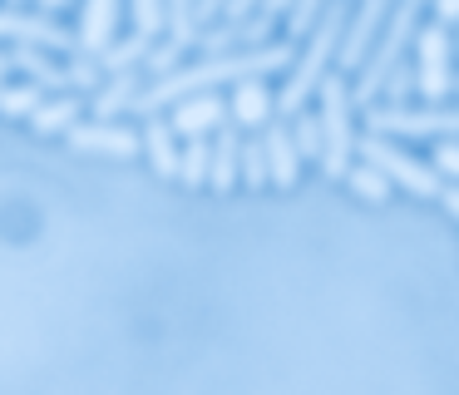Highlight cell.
Wrapping results in <instances>:
<instances>
[{"mask_svg":"<svg viewBox=\"0 0 459 395\" xmlns=\"http://www.w3.org/2000/svg\"><path fill=\"white\" fill-rule=\"evenodd\" d=\"M291 65V40H277V45H262V49H242V55H212L198 59V65H178L173 75H159L134 94L129 114H159V109H173L193 94H212L218 84H247V79H267L281 75Z\"/></svg>","mask_w":459,"mask_h":395,"instance_id":"1","label":"cell"},{"mask_svg":"<svg viewBox=\"0 0 459 395\" xmlns=\"http://www.w3.org/2000/svg\"><path fill=\"white\" fill-rule=\"evenodd\" d=\"M351 0H331L321 10V20L307 30V45H301L297 65H291L287 84L277 94V118H297L307 109V99L321 89V79L331 75V59L341 55V40H346V25H351Z\"/></svg>","mask_w":459,"mask_h":395,"instance_id":"2","label":"cell"},{"mask_svg":"<svg viewBox=\"0 0 459 395\" xmlns=\"http://www.w3.org/2000/svg\"><path fill=\"white\" fill-rule=\"evenodd\" d=\"M425 5H429V0H395V10H390L385 30H380V40L370 45L366 65H360L356 84H351V99H356L360 109L376 104V94L385 89L390 69L405 65L410 45H415V35H420V15H425Z\"/></svg>","mask_w":459,"mask_h":395,"instance_id":"3","label":"cell"},{"mask_svg":"<svg viewBox=\"0 0 459 395\" xmlns=\"http://www.w3.org/2000/svg\"><path fill=\"white\" fill-rule=\"evenodd\" d=\"M351 84L346 75L331 69L316 89V118H321V138H326V158H321V173L326 178H346L351 163H356V134H351Z\"/></svg>","mask_w":459,"mask_h":395,"instance_id":"4","label":"cell"},{"mask_svg":"<svg viewBox=\"0 0 459 395\" xmlns=\"http://www.w3.org/2000/svg\"><path fill=\"white\" fill-rule=\"evenodd\" d=\"M356 158L376 163L380 173L390 178V183H400L405 193H415V198H435V203H439V193H445V178L435 173V163H420V158L405 154V148H400L390 134H366V138H356Z\"/></svg>","mask_w":459,"mask_h":395,"instance_id":"5","label":"cell"},{"mask_svg":"<svg viewBox=\"0 0 459 395\" xmlns=\"http://www.w3.org/2000/svg\"><path fill=\"white\" fill-rule=\"evenodd\" d=\"M366 124L370 134H390V138H459V109L445 104H425V109H410V104H370L366 109Z\"/></svg>","mask_w":459,"mask_h":395,"instance_id":"6","label":"cell"},{"mask_svg":"<svg viewBox=\"0 0 459 395\" xmlns=\"http://www.w3.org/2000/svg\"><path fill=\"white\" fill-rule=\"evenodd\" d=\"M415 89L425 94V104H445L455 94V40L439 20L420 25L415 35Z\"/></svg>","mask_w":459,"mask_h":395,"instance_id":"7","label":"cell"},{"mask_svg":"<svg viewBox=\"0 0 459 395\" xmlns=\"http://www.w3.org/2000/svg\"><path fill=\"white\" fill-rule=\"evenodd\" d=\"M272 30H277V20H267L262 10H252V15H242V20H222V25H212V30H198V49H203V59L242 55V49L272 45Z\"/></svg>","mask_w":459,"mask_h":395,"instance_id":"8","label":"cell"},{"mask_svg":"<svg viewBox=\"0 0 459 395\" xmlns=\"http://www.w3.org/2000/svg\"><path fill=\"white\" fill-rule=\"evenodd\" d=\"M0 40H15L25 49H80V30H65L45 15H25V10H0Z\"/></svg>","mask_w":459,"mask_h":395,"instance_id":"9","label":"cell"},{"mask_svg":"<svg viewBox=\"0 0 459 395\" xmlns=\"http://www.w3.org/2000/svg\"><path fill=\"white\" fill-rule=\"evenodd\" d=\"M390 10H395V0H360L356 10H351V25H346V40H341V69H360L370 55V45L380 40V30H385Z\"/></svg>","mask_w":459,"mask_h":395,"instance_id":"10","label":"cell"},{"mask_svg":"<svg viewBox=\"0 0 459 395\" xmlns=\"http://www.w3.org/2000/svg\"><path fill=\"white\" fill-rule=\"evenodd\" d=\"M74 148H84V154H109V158H134L143 144V134H134V128L114 124V118H90V124H74L70 134Z\"/></svg>","mask_w":459,"mask_h":395,"instance_id":"11","label":"cell"},{"mask_svg":"<svg viewBox=\"0 0 459 395\" xmlns=\"http://www.w3.org/2000/svg\"><path fill=\"white\" fill-rule=\"evenodd\" d=\"M173 134H183V138H208V134H218L222 124H232L228 118V104H222L218 94H193V99H183V104H173Z\"/></svg>","mask_w":459,"mask_h":395,"instance_id":"12","label":"cell"},{"mask_svg":"<svg viewBox=\"0 0 459 395\" xmlns=\"http://www.w3.org/2000/svg\"><path fill=\"white\" fill-rule=\"evenodd\" d=\"M262 144H267V173L277 188H291L301 173V154H297V138H291V128L281 124V118H272L267 128H262Z\"/></svg>","mask_w":459,"mask_h":395,"instance_id":"13","label":"cell"},{"mask_svg":"<svg viewBox=\"0 0 459 395\" xmlns=\"http://www.w3.org/2000/svg\"><path fill=\"white\" fill-rule=\"evenodd\" d=\"M114 25H119V0H84L80 55H104L114 45Z\"/></svg>","mask_w":459,"mask_h":395,"instance_id":"14","label":"cell"},{"mask_svg":"<svg viewBox=\"0 0 459 395\" xmlns=\"http://www.w3.org/2000/svg\"><path fill=\"white\" fill-rule=\"evenodd\" d=\"M228 118L238 128H267L272 118H277V99L267 94V84H262V79H247V84H238V94H232Z\"/></svg>","mask_w":459,"mask_h":395,"instance_id":"15","label":"cell"},{"mask_svg":"<svg viewBox=\"0 0 459 395\" xmlns=\"http://www.w3.org/2000/svg\"><path fill=\"white\" fill-rule=\"evenodd\" d=\"M242 178V138H238V124H222L218 138H212V173L208 183L218 188V193H232Z\"/></svg>","mask_w":459,"mask_h":395,"instance_id":"16","label":"cell"},{"mask_svg":"<svg viewBox=\"0 0 459 395\" xmlns=\"http://www.w3.org/2000/svg\"><path fill=\"white\" fill-rule=\"evenodd\" d=\"M143 148H149V163L159 178H178V134H173L169 118H149L143 124Z\"/></svg>","mask_w":459,"mask_h":395,"instance_id":"17","label":"cell"},{"mask_svg":"<svg viewBox=\"0 0 459 395\" xmlns=\"http://www.w3.org/2000/svg\"><path fill=\"white\" fill-rule=\"evenodd\" d=\"M15 69H25V75L35 79V89H60V94H70L74 89V79H70V65H50V59L40 55V49H25V45H15Z\"/></svg>","mask_w":459,"mask_h":395,"instance_id":"18","label":"cell"},{"mask_svg":"<svg viewBox=\"0 0 459 395\" xmlns=\"http://www.w3.org/2000/svg\"><path fill=\"white\" fill-rule=\"evenodd\" d=\"M139 89H143V75H139V69H124V75H114L109 89H100V94H94V114H100V118L129 114V104H134V94H139Z\"/></svg>","mask_w":459,"mask_h":395,"instance_id":"19","label":"cell"},{"mask_svg":"<svg viewBox=\"0 0 459 395\" xmlns=\"http://www.w3.org/2000/svg\"><path fill=\"white\" fill-rule=\"evenodd\" d=\"M149 49H153V40L134 30L129 40H114V45L104 49V55H94V59H100V69H109V75H124V69H134L139 59H149Z\"/></svg>","mask_w":459,"mask_h":395,"instance_id":"20","label":"cell"},{"mask_svg":"<svg viewBox=\"0 0 459 395\" xmlns=\"http://www.w3.org/2000/svg\"><path fill=\"white\" fill-rule=\"evenodd\" d=\"M74 118H80V99L65 94V99H55V104H40V109H35L30 124H35V134H70Z\"/></svg>","mask_w":459,"mask_h":395,"instance_id":"21","label":"cell"},{"mask_svg":"<svg viewBox=\"0 0 459 395\" xmlns=\"http://www.w3.org/2000/svg\"><path fill=\"white\" fill-rule=\"evenodd\" d=\"M346 183H351V193H356V198H366V203H385V198H390V188H395V183H390V178L380 173L376 163H366V158H356V163H351Z\"/></svg>","mask_w":459,"mask_h":395,"instance_id":"22","label":"cell"},{"mask_svg":"<svg viewBox=\"0 0 459 395\" xmlns=\"http://www.w3.org/2000/svg\"><path fill=\"white\" fill-rule=\"evenodd\" d=\"M212 173V138H188V148L178 154V178L188 188H203Z\"/></svg>","mask_w":459,"mask_h":395,"instance_id":"23","label":"cell"},{"mask_svg":"<svg viewBox=\"0 0 459 395\" xmlns=\"http://www.w3.org/2000/svg\"><path fill=\"white\" fill-rule=\"evenodd\" d=\"M40 104H45V99H40V89H35V84H0V114L30 118Z\"/></svg>","mask_w":459,"mask_h":395,"instance_id":"24","label":"cell"},{"mask_svg":"<svg viewBox=\"0 0 459 395\" xmlns=\"http://www.w3.org/2000/svg\"><path fill=\"white\" fill-rule=\"evenodd\" d=\"M198 0H169V40H178L183 49L198 45V20H193Z\"/></svg>","mask_w":459,"mask_h":395,"instance_id":"25","label":"cell"},{"mask_svg":"<svg viewBox=\"0 0 459 395\" xmlns=\"http://www.w3.org/2000/svg\"><path fill=\"white\" fill-rule=\"evenodd\" d=\"M291 138H297V154H301V158H326V138H321V118L311 114V109H301V114H297V128H291Z\"/></svg>","mask_w":459,"mask_h":395,"instance_id":"26","label":"cell"},{"mask_svg":"<svg viewBox=\"0 0 459 395\" xmlns=\"http://www.w3.org/2000/svg\"><path fill=\"white\" fill-rule=\"evenodd\" d=\"M129 10H134V30L149 40L169 25V0H129Z\"/></svg>","mask_w":459,"mask_h":395,"instance_id":"27","label":"cell"},{"mask_svg":"<svg viewBox=\"0 0 459 395\" xmlns=\"http://www.w3.org/2000/svg\"><path fill=\"white\" fill-rule=\"evenodd\" d=\"M242 183H252V188L272 183V173H267V144H262V138L242 144Z\"/></svg>","mask_w":459,"mask_h":395,"instance_id":"28","label":"cell"},{"mask_svg":"<svg viewBox=\"0 0 459 395\" xmlns=\"http://www.w3.org/2000/svg\"><path fill=\"white\" fill-rule=\"evenodd\" d=\"M331 0H297L291 5V15H287V30H291V40H307V30L321 20V10H326Z\"/></svg>","mask_w":459,"mask_h":395,"instance_id":"29","label":"cell"},{"mask_svg":"<svg viewBox=\"0 0 459 395\" xmlns=\"http://www.w3.org/2000/svg\"><path fill=\"white\" fill-rule=\"evenodd\" d=\"M435 173L445 183H459V138H439L435 144Z\"/></svg>","mask_w":459,"mask_h":395,"instance_id":"30","label":"cell"},{"mask_svg":"<svg viewBox=\"0 0 459 395\" xmlns=\"http://www.w3.org/2000/svg\"><path fill=\"white\" fill-rule=\"evenodd\" d=\"M385 94H390V104H405V99L415 94V69H410V65H395V69H390Z\"/></svg>","mask_w":459,"mask_h":395,"instance_id":"31","label":"cell"},{"mask_svg":"<svg viewBox=\"0 0 459 395\" xmlns=\"http://www.w3.org/2000/svg\"><path fill=\"white\" fill-rule=\"evenodd\" d=\"M439 25H459V0H429Z\"/></svg>","mask_w":459,"mask_h":395,"instance_id":"32","label":"cell"},{"mask_svg":"<svg viewBox=\"0 0 459 395\" xmlns=\"http://www.w3.org/2000/svg\"><path fill=\"white\" fill-rule=\"evenodd\" d=\"M218 10H228V0H198V5H193V20H198V30L208 25V20L218 15Z\"/></svg>","mask_w":459,"mask_h":395,"instance_id":"33","label":"cell"},{"mask_svg":"<svg viewBox=\"0 0 459 395\" xmlns=\"http://www.w3.org/2000/svg\"><path fill=\"white\" fill-rule=\"evenodd\" d=\"M291 5H297V0H262V15H267V20H281V15H291Z\"/></svg>","mask_w":459,"mask_h":395,"instance_id":"34","label":"cell"},{"mask_svg":"<svg viewBox=\"0 0 459 395\" xmlns=\"http://www.w3.org/2000/svg\"><path fill=\"white\" fill-rule=\"evenodd\" d=\"M262 0H228V20H242V15H252Z\"/></svg>","mask_w":459,"mask_h":395,"instance_id":"35","label":"cell"},{"mask_svg":"<svg viewBox=\"0 0 459 395\" xmlns=\"http://www.w3.org/2000/svg\"><path fill=\"white\" fill-rule=\"evenodd\" d=\"M439 203L449 207V217H459V183H445V193H439Z\"/></svg>","mask_w":459,"mask_h":395,"instance_id":"36","label":"cell"},{"mask_svg":"<svg viewBox=\"0 0 459 395\" xmlns=\"http://www.w3.org/2000/svg\"><path fill=\"white\" fill-rule=\"evenodd\" d=\"M11 69H15V59H11V55H5V49H0V79L11 75Z\"/></svg>","mask_w":459,"mask_h":395,"instance_id":"37","label":"cell"},{"mask_svg":"<svg viewBox=\"0 0 459 395\" xmlns=\"http://www.w3.org/2000/svg\"><path fill=\"white\" fill-rule=\"evenodd\" d=\"M40 5H45V10H65L70 0H40Z\"/></svg>","mask_w":459,"mask_h":395,"instance_id":"38","label":"cell"},{"mask_svg":"<svg viewBox=\"0 0 459 395\" xmlns=\"http://www.w3.org/2000/svg\"><path fill=\"white\" fill-rule=\"evenodd\" d=\"M455 94H459V75H455Z\"/></svg>","mask_w":459,"mask_h":395,"instance_id":"39","label":"cell"}]
</instances>
